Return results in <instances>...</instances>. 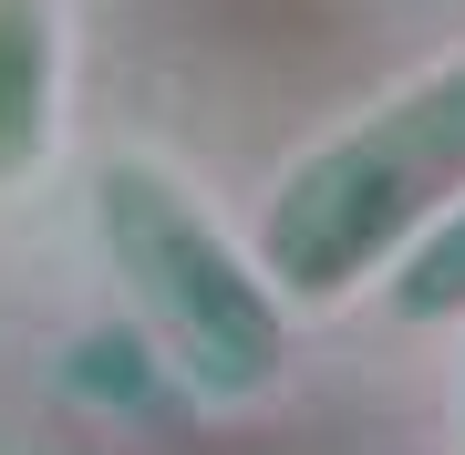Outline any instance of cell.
Returning <instances> with one entry per match:
<instances>
[{"mask_svg":"<svg viewBox=\"0 0 465 455\" xmlns=\"http://www.w3.org/2000/svg\"><path fill=\"white\" fill-rule=\"evenodd\" d=\"M94 228H104V259H114V280L134 301V331L176 362V383L197 404H249L290 372L280 290L259 280V259L176 176L114 155L94 176Z\"/></svg>","mask_w":465,"mask_h":455,"instance_id":"cell-2","label":"cell"},{"mask_svg":"<svg viewBox=\"0 0 465 455\" xmlns=\"http://www.w3.org/2000/svg\"><path fill=\"white\" fill-rule=\"evenodd\" d=\"M63 393L84 414H114V424H176L186 404H197V393L176 383V362L155 352L145 331H134V321H114V331H84L63 352Z\"/></svg>","mask_w":465,"mask_h":455,"instance_id":"cell-4","label":"cell"},{"mask_svg":"<svg viewBox=\"0 0 465 455\" xmlns=\"http://www.w3.org/2000/svg\"><path fill=\"white\" fill-rule=\"evenodd\" d=\"M63 21L52 0H0V186H21L63 124Z\"/></svg>","mask_w":465,"mask_h":455,"instance_id":"cell-3","label":"cell"},{"mask_svg":"<svg viewBox=\"0 0 465 455\" xmlns=\"http://www.w3.org/2000/svg\"><path fill=\"white\" fill-rule=\"evenodd\" d=\"M465 197V63L403 84L351 135L300 155L259 218V280L280 301H341L393 270L414 238Z\"/></svg>","mask_w":465,"mask_h":455,"instance_id":"cell-1","label":"cell"},{"mask_svg":"<svg viewBox=\"0 0 465 455\" xmlns=\"http://www.w3.org/2000/svg\"><path fill=\"white\" fill-rule=\"evenodd\" d=\"M382 280H393V311H403V321H465V197H455Z\"/></svg>","mask_w":465,"mask_h":455,"instance_id":"cell-5","label":"cell"}]
</instances>
